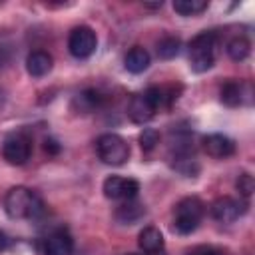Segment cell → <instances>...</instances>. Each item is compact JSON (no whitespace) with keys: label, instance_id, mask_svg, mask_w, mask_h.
I'll return each instance as SVG.
<instances>
[{"label":"cell","instance_id":"obj_18","mask_svg":"<svg viewBox=\"0 0 255 255\" xmlns=\"http://www.w3.org/2000/svg\"><path fill=\"white\" fill-rule=\"evenodd\" d=\"M225 50H227V56L233 62H243L249 56V52H251V44H249V40L245 36H235V38H231L227 42Z\"/></svg>","mask_w":255,"mask_h":255},{"label":"cell","instance_id":"obj_1","mask_svg":"<svg viewBox=\"0 0 255 255\" xmlns=\"http://www.w3.org/2000/svg\"><path fill=\"white\" fill-rule=\"evenodd\" d=\"M4 211L10 219H34L44 211V205L32 189L16 185L4 197Z\"/></svg>","mask_w":255,"mask_h":255},{"label":"cell","instance_id":"obj_17","mask_svg":"<svg viewBox=\"0 0 255 255\" xmlns=\"http://www.w3.org/2000/svg\"><path fill=\"white\" fill-rule=\"evenodd\" d=\"M102 100H104V96L98 92V90H84V92H80L76 98H74V106L80 110V112H84V114H88V112H94V110H98L100 106H102Z\"/></svg>","mask_w":255,"mask_h":255},{"label":"cell","instance_id":"obj_15","mask_svg":"<svg viewBox=\"0 0 255 255\" xmlns=\"http://www.w3.org/2000/svg\"><path fill=\"white\" fill-rule=\"evenodd\" d=\"M145 215V207L143 203L135 201V199H129V201H124L118 209H116V219L124 225H131L135 221H139L141 217Z\"/></svg>","mask_w":255,"mask_h":255},{"label":"cell","instance_id":"obj_12","mask_svg":"<svg viewBox=\"0 0 255 255\" xmlns=\"http://www.w3.org/2000/svg\"><path fill=\"white\" fill-rule=\"evenodd\" d=\"M54 66V60L48 52L44 50H36V52H30L28 58H26V70L32 78H44L46 74H50Z\"/></svg>","mask_w":255,"mask_h":255},{"label":"cell","instance_id":"obj_10","mask_svg":"<svg viewBox=\"0 0 255 255\" xmlns=\"http://www.w3.org/2000/svg\"><path fill=\"white\" fill-rule=\"evenodd\" d=\"M203 149L209 157L223 159L235 153V141L223 133H209L203 137Z\"/></svg>","mask_w":255,"mask_h":255},{"label":"cell","instance_id":"obj_9","mask_svg":"<svg viewBox=\"0 0 255 255\" xmlns=\"http://www.w3.org/2000/svg\"><path fill=\"white\" fill-rule=\"evenodd\" d=\"M247 205L233 197H219L211 203V217L219 223H233L245 213Z\"/></svg>","mask_w":255,"mask_h":255},{"label":"cell","instance_id":"obj_7","mask_svg":"<svg viewBox=\"0 0 255 255\" xmlns=\"http://www.w3.org/2000/svg\"><path fill=\"white\" fill-rule=\"evenodd\" d=\"M32 141L24 133H10L2 143V155L10 165H24L30 159Z\"/></svg>","mask_w":255,"mask_h":255},{"label":"cell","instance_id":"obj_6","mask_svg":"<svg viewBox=\"0 0 255 255\" xmlns=\"http://www.w3.org/2000/svg\"><path fill=\"white\" fill-rule=\"evenodd\" d=\"M98 38L90 26H76L68 36V50L74 58L86 60L96 52Z\"/></svg>","mask_w":255,"mask_h":255},{"label":"cell","instance_id":"obj_14","mask_svg":"<svg viewBox=\"0 0 255 255\" xmlns=\"http://www.w3.org/2000/svg\"><path fill=\"white\" fill-rule=\"evenodd\" d=\"M137 245L145 253H159L163 249L165 241H163V235H161V231L157 227H145V229L139 231Z\"/></svg>","mask_w":255,"mask_h":255},{"label":"cell","instance_id":"obj_23","mask_svg":"<svg viewBox=\"0 0 255 255\" xmlns=\"http://www.w3.org/2000/svg\"><path fill=\"white\" fill-rule=\"evenodd\" d=\"M187 255H223V251L215 249V247H207V245H199L195 249H191Z\"/></svg>","mask_w":255,"mask_h":255},{"label":"cell","instance_id":"obj_4","mask_svg":"<svg viewBox=\"0 0 255 255\" xmlns=\"http://www.w3.org/2000/svg\"><path fill=\"white\" fill-rule=\"evenodd\" d=\"M205 205L199 197H183L175 209H173V231L179 235H189L193 233L203 217Z\"/></svg>","mask_w":255,"mask_h":255},{"label":"cell","instance_id":"obj_16","mask_svg":"<svg viewBox=\"0 0 255 255\" xmlns=\"http://www.w3.org/2000/svg\"><path fill=\"white\" fill-rule=\"evenodd\" d=\"M219 96H221V102H223L225 106L237 108V106L243 104V84H239V82H235V80H229V82H225V84L221 86Z\"/></svg>","mask_w":255,"mask_h":255},{"label":"cell","instance_id":"obj_19","mask_svg":"<svg viewBox=\"0 0 255 255\" xmlns=\"http://www.w3.org/2000/svg\"><path fill=\"white\" fill-rule=\"evenodd\" d=\"M207 8V0H175L173 10L181 16H195Z\"/></svg>","mask_w":255,"mask_h":255},{"label":"cell","instance_id":"obj_2","mask_svg":"<svg viewBox=\"0 0 255 255\" xmlns=\"http://www.w3.org/2000/svg\"><path fill=\"white\" fill-rule=\"evenodd\" d=\"M217 34L215 32H201L189 42V66L193 72L201 74L207 72L215 64L217 56Z\"/></svg>","mask_w":255,"mask_h":255},{"label":"cell","instance_id":"obj_24","mask_svg":"<svg viewBox=\"0 0 255 255\" xmlns=\"http://www.w3.org/2000/svg\"><path fill=\"white\" fill-rule=\"evenodd\" d=\"M44 149H46L48 153H58V151H60V145H58L56 139H46V141H44Z\"/></svg>","mask_w":255,"mask_h":255},{"label":"cell","instance_id":"obj_3","mask_svg":"<svg viewBox=\"0 0 255 255\" xmlns=\"http://www.w3.org/2000/svg\"><path fill=\"white\" fill-rule=\"evenodd\" d=\"M165 92L161 88H147L143 94H133L131 100H129V106H128V116L131 122L135 124H147L155 112L163 106L165 102Z\"/></svg>","mask_w":255,"mask_h":255},{"label":"cell","instance_id":"obj_11","mask_svg":"<svg viewBox=\"0 0 255 255\" xmlns=\"http://www.w3.org/2000/svg\"><path fill=\"white\" fill-rule=\"evenodd\" d=\"M44 255H72L74 253V239L68 231L58 229L54 233H50L44 239V247H42Z\"/></svg>","mask_w":255,"mask_h":255},{"label":"cell","instance_id":"obj_27","mask_svg":"<svg viewBox=\"0 0 255 255\" xmlns=\"http://www.w3.org/2000/svg\"><path fill=\"white\" fill-rule=\"evenodd\" d=\"M147 255H157V253H147Z\"/></svg>","mask_w":255,"mask_h":255},{"label":"cell","instance_id":"obj_20","mask_svg":"<svg viewBox=\"0 0 255 255\" xmlns=\"http://www.w3.org/2000/svg\"><path fill=\"white\" fill-rule=\"evenodd\" d=\"M179 50H181L179 38L165 36V38H161V40L157 42V56H159L161 60H171V58H175V56L179 54Z\"/></svg>","mask_w":255,"mask_h":255},{"label":"cell","instance_id":"obj_8","mask_svg":"<svg viewBox=\"0 0 255 255\" xmlns=\"http://www.w3.org/2000/svg\"><path fill=\"white\" fill-rule=\"evenodd\" d=\"M104 195L108 199H122V201H129L135 199L137 191H139V183L131 177H120V175H110L104 181Z\"/></svg>","mask_w":255,"mask_h":255},{"label":"cell","instance_id":"obj_25","mask_svg":"<svg viewBox=\"0 0 255 255\" xmlns=\"http://www.w3.org/2000/svg\"><path fill=\"white\" fill-rule=\"evenodd\" d=\"M8 245H10V239H8V235L0 229V253H2V251H6V249H8Z\"/></svg>","mask_w":255,"mask_h":255},{"label":"cell","instance_id":"obj_26","mask_svg":"<svg viewBox=\"0 0 255 255\" xmlns=\"http://www.w3.org/2000/svg\"><path fill=\"white\" fill-rule=\"evenodd\" d=\"M6 62H8V52H6V48H0V68H2Z\"/></svg>","mask_w":255,"mask_h":255},{"label":"cell","instance_id":"obj_22","mask_svg":"<svg viewBox=\"0 0 255 255\" xmlns=\"http://www.w3.org/2000/svg\"><path fill=\"white\" fill-rule=\"evenodd\" d=\"M237 191L243 195V197H251L253 189H255V181H253V175L251 173H241L237 177Z\"/></svg>","mask_w":255,"mask_h":255},{"label":"cell","instance_id":"obj_21","mask_svg":"<svg viewBox=\"0 0 255 255\" xmlns=\"http://www.w3.org/2000/svg\"><path fill=\"white\" fill-rule=\"evenodd\" d=\"M157 143H159V131H157V129L145 128V129L139 133V145H141L143 151H151Z\"/></svg>","mask_w":255,"mask_h":255},{"label":"cell","instance_id":"obj_13","mask_svg":"<svg viewBox=\"0 0 255 255\" xmlns=\"http://www.w3.org/2000/svg\"><path fill=\"white\" fill-rule=\"evenodd\" d=\"M149 62H151L149 52H147L145 48H141V46H133V48L126 54V58H124V66H126V70L131 72V74H141V72H145V70L149 68Z\"/></svg>","mask_w":255,"mask_h":255},{"label":"cell","instance_id":"obj_5","mask_svg":"<svg viewBox=\"0 0 255 255\" xmlns=\"http://www.w3.org/2000/svg\"><path fill=\"white\" fill-rule=\"evenodd\" d=\"M98 157L108 165H124L129 157L128 141L118 133H102L96 139Z\"/></svg>","mask_w":255,"mask_h":255}]
</instances>
